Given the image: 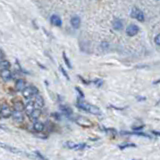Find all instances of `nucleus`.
<instances>
[{"label":"nucleus","mask_w":160,"mask_h":160,"mask_svg":"<svg viewBox=\"0 0 160 160\" xmlns=\"http://www.w3.org/2000/svg\"><path fill=\"white\" fill-rule=\"evenodd\" d=\"M82 99L83 98L79 97V99L77 100V103H76V106H77L79 109H81L83 111H86V112H89V113L94 114V115H101L102 112L97 106L92 105V104L84 101V100H82Z\"/></svg>","instance_id":"obj_1"},{"label":"nucleus","mask_w":160,"mask_h":160,"mask_svg":"<svg viewBox=\"0 0 160 160\" xmlns=\"http://www.w3.org/2000/svg\"><path fill=\"white\" fill-rule=\"evenodd\" d=\"M21 93L25 99H30L32 96H35L38 94V90H37V88L34 86H26L21 91Z\"/></svg>","instance_id":"obj_2"},{"label":"nucleus","mask_w":160,"mask_h":160,"mask_svg":"<svg viewBox=\"0 0 160 160\" xmlns=\"http://www.w3.org/2000/svg\"><path fill=\"white\" fill-rule=\"evenodd\" d=\"M130 16L132 18L137 19L138 21H140V22H143L144 19H145V18H144V13L140 9H138L137 7L132 8V10L130 12Z\"/></svg>","instance_id":"obj_3"},{"label":"nucleus","mask_w":160,"mask_h":160,"mask_svg":"<svg viewBox=\"0 0 160 160\" xmlns=\"http://www.w3.org/2000/svg\"><path fill=\"white\" fill-rule=\"evenodd\" d=\"M12 115V110L11 108L7 105V104H3V105L0 107V117L3 119L9 118Z\"/></svg>","instance_id":"obj_4"},{"label":"nucleus","mask_w":160,"mask_h":160,"mask_svg":"<svg viewBox=\"0 0 160 160\" xmlns=\"http://www.w3.org/2000/svg\"><path fill=\"white\" fill-rule=\"evenodd\" d=\"M0 147L3 148V149L7 150V151H10L11 153H13V154H19V155L23 154V151H22V150H20V149H18V148H16V147H14V146L8 145V144H6V143L0 142Z\"/></svg>","instance_id":"obj_5"},{"label":"nucleus","mask_w":160,"mask_h":160,"mask_svg":"<svg viewBox=\"0 0 160 160\" xmlns=\"http://www.w3.org/2000/svg\"><path fill=\"white\" fill-rule=\"evenodd\" d=\"M75 122L78 124V125L82 126L84 128H88V127H91L92 126V122L90 121L89 119H87L83 116H79L75 119Z\"/></svg>","instance_id":"obj_6"},{"label":"nucleus","mask_w":160,"mask_h":160,"mask_svg":"<svg viewBox=\"0 0 160 160\" xmlns=\"http://www.w3.org/2000/svg\"><path fill=\"white\" fill-rule=\"evenodd\" d=\"M65 146L69 149H74V150H83L84 148H86L85 143H74L71 141H68L65 143Z\"/></svg>","instance_id":"obj_7"},{"label":"nucleus","mask_w":160,"mask_h":160,"mask_svg":"<svg viewBox=\"0 0 160 160\" xmlns=\"http://www.w3.org/2000/svg\"><path fill=\"white\" fill-rule=\"evenodd\" d=\"M11 117L13 118V120L17 123H21L24 121V115L22 113V111H18V110H13L12 111V115Z\"/></svg>","instance_id":"obj_8"},{"label":"nucleus","mask_w":160,"mask_h":160,"mask_svg":"<svg viewBox=\"0 0 160 160\" xmlns=\"http://www.w3.org/2000/svg\"><path fill=\"white\" fill-rule=\"evenodd\" d=\"M139 32V27L135 24H130L129 26L126 28V33L128 36H134Z\"/></svg>","instance_id":"obj_9"},{"label":"nucleus","mask_w":160,"mask_h":160,"mask_svg":"<svg viewBox=\"0 0 160 160\" xmlns=\"http://www.w3.org/2000/svg\"><path fill=\"white\" fill-rule=\"evenodd\" d=\"M50 23L53 26L60 27V26L62 25V20H61V18H60L57 14H52L50 16Z\"/></svg>","instance_id":"obj_10"},{"label":"nucleus","mask_w":160,"mask_h":160,"mask_svg":"<svg viewBox=\"0 0 160 160\" xmlns=\"http://www.w3.org/2000/svg\"><path fill=\"white\" fill-rule=\"evenodd\" d=\"M41 114H42L41 108H35V109L32 111L28 116H29L32 121H36V120L39 119V117L41 116Z\"/></svg>","instance_id":"obj_11"},{"label":"nucleus","mask_w":160,"mask_h":160,"mask_svg":"<svg viewBox=\"0 0 160 160\" xmlns=\"http://www.w3.org/2000/svg\"><path fill=\"white\" fill-rule=\"evenodd\" d=\"M0 77H1L4 81H8L12 78V72L10 69H5V70H1L0 71Z\"/></svg>","instance_id":"obj_12"},{"label":"nucleus","mask_w":160,"mask_h":160,"mask_svg":"<svg viewBox=\"0 0 160 160\" xmlns=\"http://www.w3.org/2000/svg\"><path fill=\"white\" fill-rule=\"evenodd\" d=\"M34 105L35 108H42L44 106V99L41 95H35V99H34Z\"/></svg>","instance_id":"obj_13"},{"label":"nucleus","mask_w":160,"mask_h":160,"mask_svg":"<svg viewBox=\"0 0 160 160\" xmlns=\"http://www.w3.org/2000/svg\"><path fill=\"white\" fill-rule=\"evenodd\" d=\"M70 23H71L72 27L75 28V29H77V28H79L80 24H81V19H80L79 16L74 15V16H72V18L70 20Z\"/></svg>","instance_id":"obj_14"},{"label":"nucleus","mask_w":160,"mask_h":160,"mask_svg":"<svg viewBox=\"0 0 160 160\" xmlns=\"http://www.w3.org/2000/svg\"><path fill=\"white\" fill-rule=\"evenodd\" d=\"M44 129H45V124L40 122V121H35L33 123V130L35 132H37V133H40V132H42Z\"/></svg>","instance_id":"obj_15"},{"label":"nucleus","mask_w":160,"mask_h":160,"mask_svg":"<svg viewBox=\"0 0 160 160\" xmlns=\"http://www.w3.org/2000/svg\"><path fill=\"white\" fill-rule=\"evenodd\" d=\"M26 87V82L24 79H17L15 83V89L17 91H22Z\"/></svg>","instance_id":"obj_16"},{"label":"nucleus","mask_w":160,"mask_h":160,"mask_svg":"<svg viewBox=\"0 0 160 160\" xmlns=\"http://www.w3.org/2000/svg\"><path fill=\"white\" fill-rule=\"evenodd\" d=\"M35 109V105H34V101H29L26 105H25V108H24V110H25L26 114L29 115L32 111Z\"/></svg>","instance_id":"obj_17"},{"label":"nucleus","mask_w":160,"mask_h":160,"mask_svg":"<svg viewBox=\"0 0 160 160\" xmlns=\"http://www.w3.org/2000/svg\"><path fill=\"white\" fill-rule=\"evenodd\" d=\"M11 66L10 62L6 59H1L0 60V71L1 70H5V69H9Z\"/></svg>","instance_id":"obj_18"},{"label":"nucleus","mask_w":160,"mask_h":160,"mask_svg":"<svg viewBox=\"0 0 160 160\" xmlns=\"http://www.w3.org/2000/svg\"><path fill=\"white\" fill-rule=\"evenodd\" d=\"M13 108L14 110H18V111H23L24 108H25V105L21 102V101H14L13 102Z\"/></svg>","instance_id":"obj_19"},{"label":"nucleus","mask_w":160,"mask_h":160,"mask_svg":"<svg viewBox=\"0 0 160 160\" xmlns=\"http://www.w3.org/2000/svg\"><path fill=\"white\" fill-rule=\"evenodd\" d=\"M60 110H61L63 113L65 115H67V116H70V115H72V113H73L71 108L66 106V105H60Z\"/></svg>","instance_id":"obj_20"},{"label":"nucleus","mask_w":160,"mask_h":160,"mask_svg":"<svg viewBox=\"0 0 160 160\" xmlns=\"http://www.w3.org/2000/svg\"><path fill=\"white\" fill-rule=\"evenodd\" d=\"M113 28L115 30H121L123 28V23L120 19H115L113 21Z\"/></svg>","instance_id":"obj_21"},{"label":"nucleus","mask_w":160,"mask_h":160,"mask_svg":"<svg viewBox=\"0 0 160 160\" xmlns=\"http://www.w3.org/2000/svg\"><path fill=\"white\" fill-rule=\"evenodd\" d=\"M62 56H63V59H64V62L66 63V65H67V67L68 68H72V65H71V62H70V60L68 59V57H67V55H66V53L65 52H63L62 53Z\"/></svg>","instance_id":"obj_22"},{"label":"nucleus","mask_w":160,"mask_h":160,"mask_svg":"<svg viewBox=\"0 0 160 160\" xmlns=\"http://www.w3.org/2000/svg\"><path fill=\"white\" fill-rule=\"evenodd\" d=\"M105 129V132L107 134H109L110 136H112V137H114V136H116V131L113 129V128H104Z\"/></svg>","instance_id":"obj_23"},{"label":"nucleus","mask_w":160,"mask_h":160,"mask_svg":"<svg viewBox=\"0 0 160 160\" xmlns=\"http://www.w3.org/2000/svg\"><path fill=\"white\" fill-rule=\"evenodd\" d=\"M127 147H136V145L134 143H126V144H122V145L119 146L120 149H124V148H127Z\"/></svg>","instance_id":"obj_24"},{"label":"nucleus","mask_w":160,"mask_h":160,"mask_svg":"<svg viewBox=\"0 0 160 160\" xmlns=\"http://www.w3.org/2000/svg\"><path fill=\"white\" fill-rule=\"evenodd\" d=\"M59 68H60V70H61V72H62V74H63V75H64V76H65V77L67 78V80H70V77H69V75H68V74H67V72H66L65 70H64V68H63V67H62L61 65H60V66H59Z\"/></svg>","instance_id":"obj_25"},{"label":"nucleus","mask_w":160,"mask_h":160,"mask_svg":"<svg viewBox=\"0 0 160 160\" xmlns=\"http://www.w3.org/2000/svg\"><path fill=\"white\" fill-rule=\"evenodd\" d=\"M93 83L95 84V85L96 86H97V87H100V86H101L102 85V83H103V81H102V80L101 79H95L94 80V81H93Z\"/></svg>","instance_id":"obj_26"},{"label":"nucleus","mask_w":160,"mask_h":160,"mask_svg":"<svg viewBox=\"0 0 160 160\" xmlns=\"http://www.w3.org/2000/svg\"><path fill=\"white\" fill-rule=\"evenodd\" d=\"M33 153H34L36 156H38V157H39L40 159H45V157H44V156H43L42 154H40V152H39V151H34Z\"/></svg>","instance_id":"obj_27"},{"label":"nucleus","mask_w":160,"mask_h":160,"mask_svg":"<svg viewBox=\"0 0 160 160\" xmlns=\"http://www.w3.org/2000/svg\"><path fill=\"white\" fill-rule=\"evenodd\" d=\"M75 89H76V91H77L78 93H79V95H80V98H83V97H84L83 92H82L81 90H80V88H79V87H75Z\"/></svg>","instance_id":"obj_28"},{"label":"nucleus","mask_w":160,"mask_h":160,"mask_svg":"<svg viewBox=\"0 0 160 160\" xmlns=\"http://www.w3.org/2000/svg\"><path fill=\"white\" fill-rule=\"evenodd\" d=\"M155 43L157 44V45H160V33L155 37Z\"/></svg>","instance_id":"obj_29"},{"label":"nucleus","mask_w":160,"mask_h":160,"mask_svg":"<svg viewBox=\"0 0 160 160\" xmlns=\"http://www.w3.org/2000/svg\"><path fill=\"white\" fill-rule=\"evenodd\" d=\"M143 127H144V125H142V126H139V127H133V129H134V130H141Z\"/></svg>","instance_id":"obj_30"},{"label":"nucleus","mask_w":160,"mask_h":160,"mask_svg":"<svg viewBox=\"0 0 160 160\" xmlns=\"http://www.w3.org/2000/svg\"><path fill=\"white\" fill-rule=\"evenodd\" d=\"M153 83H154V84H158V83H160V79H158V80H156V81H154Z\"/></svg>","instance_id":"obj_31"},{"label":"nucleus","mask_w":160,"mask_h":160,"mask_svg":"<svg viewBox=\"0 0 160 160\" xmlns=\"http://www.w3.org/2000/svg\"><path fill=\"white\" fill-rule=\"evenodd\" d=\"M153 133H154L155 135H159V136H160V132H156V131H153Z\"/></svg>","instance_id":"obj_32"},{"label":"nucleus","mask_w":160,"mask_h":160,"mask_svg":"<svg viewBox=\"0 0 160 160\" xmlns=\"http://www.w3.org/2000/svg\"><path fill=\"white\" fill-rule=\"evenodd\" d=\"M2 59V52H1V50H0V60Z\"/></svg>","instance_id":"obj_33"},{"label":"nucleus","mask_w":160,"mask_h":160,"mask_svg":"<svg viewBox=\"0 0 160 160\" xmlns=\"http://www.w3.org/2000/svg\"><path fill=\"white\" fill-rule=\"evenodd\" d=\"M0 128H3V127H2V126H1V125H0Z\"/></svg>","instance_id":"obj_34"}]
</instances>
